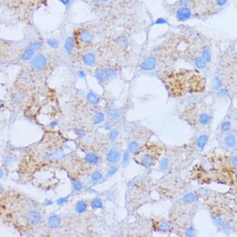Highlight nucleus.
<instances>
[{"mask_svg":"<svg viewBox=\"0 0 237 237\" xmlns=\"http://www.w3.org/2000/svg\"><path fill=\"white\" fill-rule=\"evenodd\" d=\"M65 156V155L60 152H55L53 153H52L50 154H49L46 156L47 159L52 160V161H57L62 159Z\"/></svg>","mask_w":237,"mask_h":237,"instance_id":"16","label":"nucleus"},{"mask_svg":"<svg viewBox=\"0 0 237 237\" xmlns=\"http://www.w3.org/2000/svg\"><path fill=\"white\" fill-rule=\"evenodd\" d=\"M3 172L2 170L1 169V168H0V178H1L3 177Z\"/></svg>","mask_w":237,"mask_h":237,"instance_id":"51","label":"nucleus"},{"mask_svg":"<svg viewBox=\"0 0 237 237\" xmlns=\"http://www.w3.org/2000/svg\"><path fill=\"white\" fill-rule=\"evenodd\" d=\"M93 34L88 30H83L79 34V39L80 41L84 44L90 43L93 40Z\"/></svg>","mask_w":237,"mask_h":237,"instance_id":"7","label":"nucleus"},{"mask_svg":"<svg viewBox=\"0 0 237 237\" xmlns=\"http://www.w3.org/2000/svg\"><path fill=\"white\" fill-rule=\"evenodd\" d=\"M170 223L168 222H166V221L161 222L159 225L160 230L161 231H167L170 228Z\"/></svg>","mask_w":237,"mask_h":237,"instance_id":"35","label":"nucleus"},{"mask_svg":"<svg viewBox=\"0 0 237 237\" xmlns=\"http://www.w3.org/2000/svg\"><path fill=\"white\" fill-rule=\"evenodd\" d=\"M47 63V59L43 54H38L32 59L30 62V67L34 71L39 72L43 70Z\"/></svg>","mask_w":237,"mask_h":237,"instance_id":"4","label":"nucleus"},{"mask_svg":"<svg viewBox=\"0 0 237 237\" xmlns=\"http://www.w3.org/2000/svg\"><path fill=\"white\" fill-rule=\"evenodd\" d=\"M160 76L170 93L175 96L186 92H199L205 88V79L193 70L164 71Z\"/></svg>","mask_w":237,"mask_h":237,"instance_id":"1","label":"nucleus"},{"mask_svg":"<svg viewBox=\"0 0 237 237\" xmlns=\"http://www.w3.org/2000/svg\"><path fill=\"white\" fill-rule=\"evenodd\" d=\"M87 205L84 201H78L75 205V210L78 214H83L86 210Z\"/></svg>","mask_w":237,"mask_h":237,"instance_id":"18","label":"nucleus"},{"mask_svg":"<svg viewBox=\"0 0 237 237\" xmlns=\"http://www.w3.org/2000/svg\"><path fill=\"white\" fill-rule=\"evenodd\" d=\"M129 158H130V155H129V153L128 152H125L123 156V160H122V163H123V165H126L127 164L129 161Z\"/></svg>","mask_w":237,"mask_h":237,"instance_id":"38","label":"nucleus"},{"mask_svg":"<svg viewBox=\"0 0 237 237\" xmlns=\"http://www.w3.org/2000/svg\"><path fill=\"white\" fill-rule=\"evenodd\" d=\"M42 46V45L41 42H39L38 41H34V42H32L31 43H30L28 47H29L30 49H31L32 50H33L35 52H36L39 51V50L41 49Z\"/></svg>","mask_w":237,"mask_h":237,"instance_id":"29","label":"nucleus"},{"mask_svg":"<svg viewBox=\"0 0 237 237\" xmlns=\"http://www.w3.org/2000/svg\"><path fill=\"white\" fill-rule=\"evenodd\" d=\"M77 75H78V76L79 77L81 78H84L86 76V73H85V72H84V71H83V70L78 71Z\"/></svg>","mask_w":237,"mask_h":237,"instance_id":"43","label":"nucleus"},{"mask_svg":"<svg viewBox=\"0 0 237 237\" xmlns=\"http://www.w3.org/2000/svg\"><path fill=\"white\" fill-rule=\"evenodd\" d=\"M104 119V115L103 113L101 112L97 113L94 116L93 118V123L95 125H98L103 122Z\"/></svg>","mask_w":237,"mask_h":237,"instance_id":"24","label":"nucleus"},{"mask_svg":"<svg viewBox=\"0 0 237 237\" xmlns=\"http://www.w3.org/2000/svg\"><path fill=\"white\" fill-rule=\"evenodd\" d=\"M224 144L228 148H233L236 145V138L232 134H228L224 138Z\"/></svg>","mask_w":237,"mask_h":237,"instance_id":"12","label":"nucleus"},{"mask_svg":"<svg viewBox=\"0 0 237 237\" xmlns=\"http://www.w3.org/2000/svg\"><path fill=\"white\" fill-rule=\"evenodd\" d=\"M58 1L61 2L65 6H68L69 4L70 3V0H58Z\"/></svg>","mask_w":237,"mask_h":237,"instance_id":"45","label":"nucleus"},{"mask_svg":"<svg viewBox=\"0 0 237 237\" xmlns=\"http://www.w3.org/2000/svg\"><path fill=\"white\" fill-rule=\"evenodd\" d=\"M116 44L119 45L121 47H124L125 46L127 45L128 44V41L127 38H126L125 36H119L116 40Z\"/></svg>","mask_w":237,"mask_h":237,"instance_id":"26","label":"nucleus"},{"mask_svg":"<svg viewBox=\"0 0 237 237\" xmlns=\"http://www.w3.org/2000/svg\"><path fill=\"white\" fill-rule=\"evenodd\" d=\"M84 160L90 164H96L99 161V158L96 154L93 153H87L85 155Z\"/></svg>","mask_w":237,"mask_h":237,"instance_id":"14","label":"nucleus"},{"mask_svg":"<svg viewBox=\"0 0 237 237\" xmlns=\"http://www.w3.org/2000/svg\"><path fill=\"white\" fill-rule=\"evenodd\" d=\"M232 129V124L229 121H225L220 125V130L224 132L230 131Z\"/></svg>","mask_w":237,"mask_h":237,"instance_id":"31","label":"nucleus"},{"mask_svg":"<svg viewBox=\"0 0 237 237\" xmlns=\"http://www.w3.org/2000/svg\"><path fill=\"white\" fill-rule=\"evenodd\" d=\"M75 48V39L73 37H68L64 43V49L68 54H72Z\"/></svg>","mask_w":237,"mask_h":237,"instance_id":"9","label":"nucleus"},{"mask_svg":"<svg viewBox=\"0 0 237 237\" xmlns=\"http://www.w3.org/2000/svg\"><path fill=\"white\" fill-rule=\"evenodd\" d=\"M197 197L193 193H187L184 196L183 200L185 203H192L196 201Z\"/></svg>","mask_w":237,"mask_h":237,"instance_id":"23","label":"nucleus"},{"mask_svg":"<svg viewBox=\"0 0 237 237\" xmlns=\"http://www.w3.org/2000/svg\"><path fill=\"white\" fill-rule=\"evenodd\" d=\"M82 59L84 64L86 66H92L96 61V55L91 52L85 53L83 56Z\"/></svg>","mask_w":237,"mask_h":237,"instance_id":"8","label":"nucleus"},{"mask_svg":"<svg viewBox=\"0 0 237 237\" xmlns=\"http://www.w3.org/2000/svg\"><path fill=\"white\" fill-rule=\"evenodd\" d=\"M168 165H169L168 160L167 158H164L161 160V161H160L159 167L161 170H165L168 168Z\"/></svg>","mask_w":237,"mask_h":237,"instance_id":"33","label":"nucleus"},{"mask_svg":"<svg viewBox=\"0 0 237 237\" xmlns=\"http://www.w3.org/2000/svg\"><path fill=\"white\" fill-rule=\"evenodd\" d=\"M191 16V11L190 9L186 6L181 7L176 12V18L179 21H186Z\"/></svg>","mask_w":237,"mask_h":237,"instance_id":"5","label":"nucleus"},{"mask_svg":"<svg viewBox=\"0 0 237 237\" xmlns=\"http://www.w3.org/2000/svg\"><path fill=\"white\" fill-rule=\"evenodd\" d=\"M30 79V74L27 72H25L21 76V80L25 83L29 81Z\"/></svg>","mask_w":237,"mask_h":237,"instance_id":"37","label":"nucleus"},{"mask_svg":"<svg viewBox=\"0 0 237 237\" xmlns=\"http://www.w3.org/2000/svg\"><path fill=\"white\" fill-rule=\"evenodd\" d=\"M194 230L193 228H192V227L189 228L187 231V235L189 236H194Z\"/></svg>","mask_w":237,"mask_h":237,"instance_id":"42","label":"nucleus"},{"mask_svg":"<svg viewBox=\"0 0 237 237\" xmlns=\"http://www.w3.org/2000/svg\"><path fill=\"white\" fill-rule=\"evenodd\" d=\"M137 153L139 155H137L136 160H137L138 161V163L143 166L144 167L148 168L153 164L155 156L153 155L151 150H144V153L141 152V151H138Z\"/></svg>","mask_w":237,"mask_h":237,"instance_id":"3","label":"nucleus"},{"mask_svg":"<svg viewBox=\"0 0 237 237\" xmlns=\"http://www.w3.org/2000/svg\"><path fill=\"white\" fill-rule=\"evenodd\" d=\"M107 115L111 120H117L119 117V114L117 110L114 109L109 110V111L107 112Z\"/></svg>","mask_w":237,"mask_h":237,"instance_id":"30","label":"nucleus"},{"mask_svg":"<svg viewBox=\"0 0 237 237\" xmlns=\"http://www.w3.org/2000/svg\"><path fill=\"white\" fill-rule=\"evenodd\" d=\"M94 76H95L96 80L100 83H103L106 80L104 70L102 69H101V68L96 69L95 70V72H94Z\"/></svg>","mask_w":237,"mask_h":237,"instance_id":"15","label":"nucleus"},{"mask_svg":"<svg viewBox=\"0 0 237 237\" xmlns=\"http://www.w3.org/2000/svg\"><path fill=\"white\" fill-rule=\"evenodd\" d=\"M24 98H25V94L21 91L16 92L13 94V99L16 102H22V101H24Z\"/></svg>","mask_w":237,"mask_h":237,"instance_id":"28","label":"nucleus"},{"mask_svg":"<svg viewBox=\"0 0 237 237\" xmlns=\"http://www.w3.org/2000/svg\"><path fill=\"white\" fill-rule=\"evenodd\" d=\"M57 124V122L56 121H53L52 122L50 123V126H52V127H54V126H55Z\"/></svg>","mask_w":237,"mask_h":237,"instance_id":"50","label":"nucleus"},{"mask_svg":"<svg viewBox=\"0 0 237 237\" xmlns=\"http://www.w3.org/2000/svg\"><path fill=\"white\" fill-rule=\"evenodd\" d=\"M119 136V132L116 129H113L110 131L109 134V137L110 140H116Z\"/></svg>","mask_w":237,"mask_h":237,"instance_id":"36","label":"nucleus"},{"mask_svg":"<svg viewBox=\"0 0 237 237\" xmlns=\"http://www.w3.org/2000/svg\"><path fill=\"white\" fill-rule=\"evenodd\" d=\"M216 222L217 224H218V225H220V226H222L224 228H226L227 227V224H225L224 222V220L222 218H216Z\"/></svg>","mask_w":237,"mask_h":237,"instance_id":"40","label":"nucleus"},{"mask_svg":"<svg viewBox=\"0 0 237 237\" xmlns=\"http://www.w3.org/2000/svg\"><path fill=\"white\" fill-rule=\"evenodd\" d=\"M76 133L77 135H79V136H81V135H84V131H83L82 129H77V130H76Z\"/></svg>","mask_w":237,"mask_h":237,"instance_id":"47","label":"nucleus"},{"mask_svg":"<svg viewBox=\"0 0 237 237\" xmlns=\"http://www.w3.org/2000/svg\"><path fill=\"white\" fill-rule=\"evenodd\" d=\"M104 72H105V76H106V78H108V79H113L114 78L116 75V70L113 68H107L104 70Z\"/></svg>","mask_w":237,"mask_h":237,"instance_id":"27","label":"nucleus"},{"mask_svg":"<svg viewBox=\"0 0 237 237\" xmlns=\"http://www.w3.org/2000/svg\"><path fill=\"white\" fill-rule=\"evenodd\" d=\"M100 1L102 2H104V3H106V2L109 1V0H100Z\"/></svg>","mask_w":237,"mask_h":237,"instance_id":"52","label":"nucleus"},{"mask_svg":"<svg viewBox=\"0 0 237 237\" xmlns=\"http://www.w3.org/2000/svg\"><path fill=\"white\" fill-rule=\"evenodd\" d=\"M102 178V174L99 171H94L93 173L92 174L91 179H92V181H94V182L99 181Z\"/></svg>","mask_w":237,"mask_h":237,"instance_id":"32","label":"nucleus"},{"mask_svg":"<svg viewBox=\"0 0 237 237\" xmlns=\"http://www.w3.org/2000/svg\"><path fill=\"white\" fill-rule=\"evenodd\" d=\"M140 149V144H138V142L133 140L130 142V144L129 145V150L130 153L135 154L137 153Z\"/></svg>","mask_w":237,"mask_h":237,"instance_id":"21","label":"nucleus"},{"mask_svg":"<svg viewBox=\"0 0 237 237\" xmlns=\"http://www.w3.org/2000/svg\"><path fill=\"white\" fill-rule=\"evenodd\" d=\"M120 152L116 149H111L108 152L106 155L107 160L111 163H116L120 160Z\"/></svg>","mask_w":237,"mask_h":237,"instance_id":"6","label":"nucleus"},{"mask_svg":"<svg viewBox=\"0 0 237 237\" xmlns=\"http://www.w3.org/2000/svg\"><path fill=\"white\" fill-rule=\"evenodd\" d=\"M47 44L50 48L53 49H57L59 47L60 43L57 39L55 38H49L47 40Z\"/></svg>","mask_w":237,"mask_h":237,"instance_id":"22","label":"nucleus"},{"mask_svg":"<svg viewBox=\"0 0 237 237\" xmlns=\"http://www.w3.org/2000/svg\"><path fill=\"white\" fill-rule=\"evenodd\" d=\"M191 0H179V2L180 4L184 5V6H186L189 2H190Z\"/></svg>","mask_w":237,"mask_h":237,"instance_id":"46","label":"nucleus"},{"mask_svg":"<svg viewBox=\"0 0 237 237\" xmlns=\"http://www.w3.org/2000/svg\"><path fill=\"white\" fill-rule=\"evenodd\" d=\"M61 218L57 215H52L48 219V225L52 228H57L60 227Z\"/></svg>","mask_w":237,"mask_h":237,"instance_id":"11","label":"nucleus"},{"mask_svg":"<svg viewBox=\"0 0 237 237\" xmlns=\"http://www.w3.org/2000/svg\"><path fill=\"white\" fill-rule=\"evenodd\" d=\"M86 98L90 103L93 105L96 104L99 101V98L98 95L93 91H90L87 94Z\"/></svg>","mask_w":237,"mask_h":237,"instance_id":"17","label":"nucleus"},{"mask_svg":"<svg viewBox=\"0 0 237 237\" xmlns=\"http://www.w3.org/2000/svg\"><path fill=\"white\" fill-rule=\"evenodd\" d=\"M109 124H108V123H106L105 125H104V128L106 129V130H110V125H109Z\"/></svg>","mask_w":237,"mask_h":237,"instance_id":"49","label":"nucleus"},{"mask_svg":"<svg viewBox=\"0 0 237 237\" xmlns=\"http://www.w3.org/2000/svg\"><path fill=\"white\" fill-rule=\"evenodd\" d=\"M35 53L36 52L33 50L30 49L29 47H27L22 53L21 59L24 61H29L33 58Z\"/></svg>","mask_w":237,"mask_h":237,"instance_id":"13","label":"nucleus"},{"mask_svg":"<svg viewBox=\"0 0 237 237\" xmlns=\"http://www.w3.org/2000/svg\"><path fill=\"white\" fill-rule=\"evenodd\" d=\"M29 222L32 224H37L41 220V217L38 212L36 211H30L28 213L27 216Z\"/></svg>","mask_w":237,"mask_h":237,"instance_id":"10","label":"nucleus"},{"mask_svg":"<svg viewBox=\"0 0 237 237\" xmlns=\"http://www.w3.org/2000/svg\"><path fill=\"white\" fill-rule=\"evenodd\" d=\"M117 171V168L116 167V166H113V167H110L108 171H107V176H111L113 175H114V174H116V173Z\"/></svg>","mask_w":237,"mask_h":237,"instance_id":"39","label":"nucleus"},{"mask_svg":"<svg viewBox=\"0 0 237 237\" xmlns=\"http://www.w3.org/2000/svg\"><path fill=\"white\" fill-rule=\"evenodd\" d=\"M208 141V137L206 135L200 136L197 140V145L198 148L202 149L206 145Z\"/></svg>","mask_w":237,"mask_h":237,"instance_id":"19","label":"nucleus"},{"mask_svg":"<svg viewBox=\"0 0 237 237\" xmlns=\"http://www.w3.org/2000/svg\"><path fill=\"white\" fill-rule=\"evenodd\" d=\"M232 164H233V165L235 167V168H236V164H237V162H236V156H234V157L233 158Z\"/></svg>","mask_w":237,"mask_h":237,"instance_id":"48","label":"nucleus"},{"mask_svg":"<svg viewBox=\"0 0 237 237\" xmlns=\"http://www.w3.org/2000/svg\"><path fill=\"white\" fill-rule=\"evenodd\" d=\"M91 1H93V2H96V1H98V0H90Z\"/></svg>","mask_w":237,"mask_h":237,"instance_id":"54","label":"nucleus"},{"mask_svg":"<svg viewBox=\"0 0 237 237\" xmlns=\"http://www.w3.org/2000/svg\"><path fill=\"white\" fill-rule=\"evenodd\" d=\"M142 65H143L144 69L152 70L155 67V60L153 58L148 57V59H146V60L144 63V64Z\"/></svg>","mask_w":237,"mask_h":237,"instance_id":"20","label":"nucleus"},{"mask_svg":"<svg viewBox=\"0 0 237 237\" xmlns=\"http://www.w3.org/2000/svg\"><path fill=\"white\" fill-rule=\"evenodd\" d=\"M91 207L93 209H102L103 207V204H102V201L100 199L96 198L92 201L91 202Z\"/></svg>","mask_w":237,"mask_h":237,"instance_id":"25","label":"nucleus"},{"mask_svg":"<svg viewBox=\"0 0 237 237\" xmlns=\"http://www.w3.org/2000/svg\"><path fill=\"white\" fill-rule=\"evenodd\" d=\"M191 109L196 114V121L200 125L207 126L210 124L212 120V114L209 107L204 104H195Z\"/></svg>","mask_w":237,"mask_h":237,"instance_id":"2","label":"nucleus"},{"mask_svg":"<svg viewBox=\"0 0 237 237\" xmlns=\"http://www.w3.org/2000/svg\"><path fill=\"white\" fill-rule=\"evenodd\" d=\"M3 105V101L1 100H0V106Z\"/></svg>","mask_w":237,"mask_h":237,"instance_id":"53","label":"nucleus"},{"mask_svg":"<svg viewBox=\"0 0 237 237\" xmlns=\"http://www.w3.org/2000/svg\"><path fill=\"white\" fill-rule=\"evenodd\" d=\"M67 201V199L66 198V197H64V198H60V199H59L57 201V204L59 205H61V204H64L65 202H66Z\"/></svg>","mask_w":237,"mask_h":237,"instance_id":"44","label":"nucleus"},{"mask_svg":"<svg viewBox=\"0 0 237 237\" xmlns=\"http://www.w3.org/2000/svg\"><path fill=\"white\" fill-rule=\"evenodd\" d=\"M216 3L219 6H223L226 4L228 0H216Z\"/></svg>","mask_w":237,"mask_h":237,"instance_id":"41","label":"nucleus"},{"mask_svg":"<svg viewBox=\"0 0 237 237\" xmlns=\"http://www.w3.org/2000/svg\"><path fill=\"white\" fill-rule=\"evenodd\" d=\"M73 189L76 191H80L81 190V189L83 187V184L79 180H74L73 182Z\"/></svg>","mask_w":237,"mask_h":237,"instance_id":"34","label":"nucleus"}]
</instances>
